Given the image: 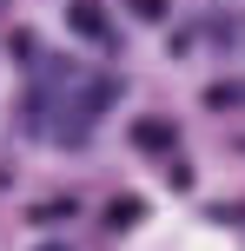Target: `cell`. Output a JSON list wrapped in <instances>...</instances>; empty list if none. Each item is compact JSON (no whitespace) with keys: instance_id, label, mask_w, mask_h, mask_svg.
<instances>
[{"instance_id":"obj_2","label":"cell","mask_w":245,"mask_h":251,"mask_svg":"<svg viewBox=\"0 0 245 251\" xmlns=\"http://www.w3.org/2000/svg\"><path fill=\"white\" fill-rule=\"evenodd\" d=\"M133 13H146V20H159V13H166V0H133Z\"/></svg>"},{"instance_id":"obj_1","label":"cell","mask_w":245,"mask_h":251,"mask_svg":"<svg viewBox=\"0 0 245 251\" xmlns=\"http://www.w3.org/2000/svg\"><path fill=\"white\" fill-rule=\"evenodd\" d=\"M73 26H80V33H100V40H106V20H100V13L86 7V0H80V7H73Z\"/></svg>"}]
</instances>
